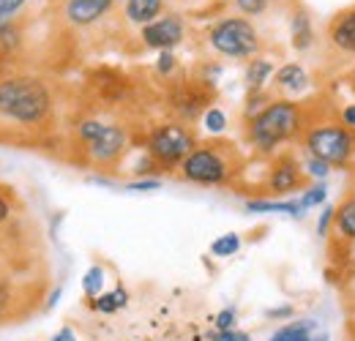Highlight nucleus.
Returning a JSON list of instances; mask_svg holds the SVG:
<instances>
[{"instance_id": "nucleus-1", "label": "nucleus", "mask_w": 355, "mask_h": 341, "mask_svg": "<svg viewBox=\"0 0 355 341\" xmlns=\"http://www.w3.org/2000/svg\"><path fill=\"white\" fill-rule=\"evenodd\" d=\"M55 112L52 87L36 74L0 77V121L14 128H42Z\"/></svg>"}, {"instance_id": "nucleus-2", "label": "nucleus", "mask_w": 355, "mask_h": 341, "mask_svg": "<svg viewBox=\"0 0 355 341\" xmlns=\"http://www.w3.org/2000/svg\"><path fill=\"white\" fill-rule=\"evenodd\" d=\"M304 126H306L304 107L287 98H276L268 101L254 118H249L246 134H249V145L260 156H273L284 142L298 137Z\"/></svg>"}, {"instance_id": "nucleus-3", "label": "nucleus", "mask_w": 355, "mask_h": 341, "mask_svg": "<svg viewBox=\"0 0 355 341\" xmlns=\"http://www.w3.org/2000/svg\"><path fill=\"white\" fill-rule=\"evenodd\" d=\"M238 150L232 148V142H205V145H197L186 161L180 164V175L183 180L189 183H197V186H222L227 180H232V175L238 172Z\"/></svg>"}, {"instance_id": "nucleus-4", "label": "nucleus", "mask_w": 355, "mask_h": 341, "mask_svg": "<svg viewBox=\"0 0 355 341\" xmlns=\"http://www.w3.org/2000/svg\"><path fill=\"white\" fill-rule=\"evenodd\" d=\"M208 44L214 52L232 60H252L260 55V33L249 17H224L211 30H208Z\"/></svg>"}, {"instance_id": "nucleus-5", "label": "nucleus", "mask_w": 355, "mask_h": 341, "mask_svg": "<svg viewBox=\"0 0 355 341\" xmlns=\"http://www.w3.org/2000/svg\"><path fill=\"white\" fill-rule=\"evenodd\" d=\"M304 150L328 167H345L355 153V131L342 123H317L304 131Z\"/></svg>"}, {"instance_id": "nucleus-6", "label": "nucleus", "mask_w": 355, "mask_h": 341, "mask_svg": "<svg viewBox=\"0 0 355 341\" xmlns=\"http://www.w3.org/2000/svg\"><path fill=\"white\" fill-rule=\"evenodd\" d=\"M77 137L85 145L90 161L96 164H115L129 145V134L121 123H104L98 118H85L77 123Z\"/></svg>"}, {"instance_id": "nucleus-7", "label": "nucleus", "mask_w": 355, "mask_h": 341, "mask_svg": "<svg viewBox=\"0 0 355 341\" xmlns=\"http://www.w3.org/2000/svg\"><path fill=\"white\" fill-rule=\"evenodd\" d=\"M197 148V139L186 123H162L148 137V156L162 170H175L186 161V156Z\"/></svg>"}, {"instance_id": "nucleus-8", "label": "nucleus", "mask_w": 355, "mask_h": 341, "mask_svg": "<svg viewBox=\"0 0 355 341\" xmlns=\"http://www.w3.org/2000/svg\"><path fill=\"white\" fill-rule=\"evenodd\" d=\"M306 172L298 164V159L293 153H282L273 159L270 170L266 177V189L270 194H290V191H304L306 189Z\"/></svg>"}, {"instance_id": "nucleus-9", "label": "nucleus", "mask_w": 355, "mask_h": 341, "mask_svg": "<svg viewBox=\"0 0 355 341\" xmlns=\"http://www.w3.org/2000/svg\"><path fill=\"white\" fill-rule=\"evenodd\" d=\"M139 36H142V44H145V46L164 52V49H173V46H178V44L183 42V36H186V22H183L180 14L170 11V14L159 17L156 22L145 25Z\"/></svg>"}, {"instance_id": "nucleus-10", "label": "nucleus", "mask_w": 355, "mask_h": 341, "mask_svg": "<svg viewBox=\"0 0 355 341\" xmlns=\"http://www.w3.org/2000/svg\"><path fill=\"white\" fill-rule=\"evenodd\" d=\"M170 107L175 110V115L183 121H197L200 115L208 112V85H197V82H183L170 93Z\"/></svg>"}, {"instance_id": "nucleus-11", "label": "nucleus", "mask_w": 355, "mask_h": 341, "mask_svg": "<svg viewBox=\"0 0 355 341\" xmlns=\"http://www.w3.org/2000/svg\"><path fill=\"white\" fill-rule=\"evenodd\" d=\"M115 0H66L63 3V17L74 28H90L98 19H104L112 11Z\"/></svg>"}, {"instance_id": "nucleus-12", "label": "nucleus", "mask_w": 355, "mask_h": 341, "mask_svg": "<svg viewBox=\"0 0 355 341\" xmlns=\"http://www.w3.org/2000/svg\"><path fill=\"white\" fill-rule=\"evenodd\" d=\"M328 36H331V44L345 49V52H353L355 55V8H347L342 11L331 28H328Z\"/></svg>"}, {"instance_id": "nucleus-13", "label": "nucleus", "mask_w": 355, "mask_h": 341, "mask_svg": "<svg viewBox=\"0 0 355 341\" xmlns=\"http://www.w3.org/2000/svg\"><path fill=\"white\" fill-rule=\"evenodd\" d=\"M123 14L132 25L145 28V25L156 22L159 17H164V0H126Z\"/></svg>"}, {"instance_id": "nucleus-14", "label": "nucleus", "mask_w": 355, "mask_h": 341, "mask_svg": "<svg viewBox=\"0 0 355 341\" xmlns=\"http://www.w3.org/2000/svg\"><path fill=\"white\" fill-rule=\"evenodd\" d=\"M273 82H276V87H282V90H287V93H301L304 87L309 85V77H306L304 66H298V63H284V66L273 74Z\"/></svg>"}, {"instance_id": "nucleus-15", "label": "nucleus", "mask_w": 355, "mask_h": 341, "mask_svg": "<svg viewBox=\"0 0 355 341\" xmlns=\"http://www.w3.org/2000/svg\"><path fill=\"white\" fill-rule=\"evenodd\" d=\"M273 63L266 60V58H252L249 60V66H246V90H249V96L252 93H263V87H266L268 80H273Z\"/></svg>"}, {"instance_id": "nucleus-16", "label": "nucleus", "mask_w": 355, "mask_h": 341, "mask_svg": "<svg viewBox=\"0 0 355 341\" xmlns=\"http://www.w3.org/2000/svg\"><path fill=\"white\" fill-rule=\"evenodd\" d=\"M317 333V322L314 320H293L284 328H279L268 341H311Z\"/></svg>"}, {"instance_id": "nucleus-17", "label": "nucleus", "mask_w": 355, "mask_h": 341, "mask_svg": "<svg viewBox=\"0 0 355 341\" xmlns=\"http://www.w3.org/2000/svg\"><path fill=\"white\" fill-rule=\"evenodd\" d=\"M290 36H293V46L298 52L309 49L314 44V28H311V19L306 11H295L293 19H290Z\"/></svg>"}, {"instance_id": "nucleus-18", "label": "nucleus", "mask_w": 355, "mask_h": 341, "mask_svg": "<svg viewBox=\"0 0 355 341\" xmlns=\"http://www.w3.org/2000/svg\"><path fill=\"white\" fill-rule=\"evenodd\" d=\"M246 211L249 213H287L290 218H304L306 211L295 202H273V200H249L246 202Z\"/></svg>"}, {"instance_id": "nucleus-19", "label": "nucleus", "mask_w": 355, "mask_h": 341, "mask_svg": "<svg viewBox=\"0 0 355 341\" xmlns=\"http://www.w3.org/2000/svg\"><path fill=\"white\" fill-rule=\"evenodd\" d=\"M336 229L345 241L355 243V194H350L339 208H336Z\"/></svg>"}, {"instance_id": "nucleus-20", "label": "nucleus", "mask_w": 355, "mask_h": 341, "mask_svg": "<svg viewBox=\"0 0 355 341\" xmlns=\"http://www.w3.org/2000/svg\"><path fill=\"white\" fill-rule=\"evenodd\" d=\"M325 200H328V186L320 180V183H311V186H306V189L301 191L298 205H301L304 211H309V208H317V205H325Z\"/></svg>"}, {"instance_id": "nucleus-21", "label": "nucleus", "mask_w": 355, "mask_h": 341, "mask_svg": "<svg viewBox=\"0 0 355 341\" xmlns=\"http://www.w3.org/2000/svg\"><path fill=\"white\" fill-rule=\"evenodd\" d=\"M238 249H241V235L238 232H227L222 238H216L214 243H211V254L214 256H232L238 254Z\"/></svg>"}, {"instance_id": "nucleus-22", "label": "nucleus", "mask_w": 355, "mask_h": 341, "mask_svg": "<svg viewBox=\"0 0 355 341\" xmlns=\"http://www.w3.org/2000/svg\"><path fill=\"white\" fill-rule=\"evenodd\" d=\"M83 290H85L88 298H98V295H101V290H104V270H101L98 265H93L88 273H85Z\"/></svg>"}, {"instance_id": "nucleus-23", "label": "nucleus", "mask_w": 355, "mask_h": 341, "mask_svg": "<svg viewBox=\"0 0 355 341\" xmlns=\"http://www.w3.org/2000/svg\"><path fill=\"white\" fill-rule=\"evenodd\" d=\"M202 126L208 128L211 134H222L227 128V115H224L219 107H211L205 115H202Z\"/></svg>"}, {"instance_id": "nucleus-24", "label": "nucleus", "mask_w": 355, "mask_h": 341, "mask_svg": "<svg viewBox=\"0 0 355 341\" xmlns=\"http://www.w3.org/2000/svg\"><path fill=\"white\" fill-rule=\"evenodd\" d=\"M270 3H273V0H235V8H238L241 14H246V17H260V14L268 11Z\"/></svg>"}, {"instance_id": "nucleus-25", "label": "nucleus", "mask_w": 355, "mask_h": 341, "mask_svg": "<svg viewBox=\"0 0 355 341\" xmlns=\"http://www.w3.org/2000/svg\"><path fill=\"white\" fill-rule=\"evenodd\" d=\"M25 6H28V0H0V25L17 19Z\"/></svg>"}, {"instance_id": "nucleus-26", "label": "nucleus", "mask_w": 355, "mask_h": 341, "mask_svg": "<svg viewBox=\"0 0 355 341\" xmlns=\"http://www.w3.org/2000/svg\"><path fill=\"white\" fill-rule=\"evenodd\" d=\"M93 308L96 311H101V314H115L118 308H121V303H118V298H115V292H101L98 298H93Z\"/></svg>"}, {"instance_id": "nucleus-27", "label": "nucleus", "mask_w": 355, "mask_h": 341, "mask_svg": "<svg viewBox=\"0 0 355 341\" xmlns=\"http://www.w3.org/2000/svg\"><path fill=\"white\" fill-rule=\"evenodd\" d=\"M178 60L175 55H173V49H164V52H159V60H156V71L162 74V77H170L173 71H175Z\"/></svg>"}, {"instance_id": "nucleus-28", "label": "nucleus", "mask_w": 355, "mask_h": 341, "mask_svg": "<svg viewBox=\"0 0 355 341\" xmlns=\"http://www.w3.org/2000/svg\"><path fill=\"white\" fill-rule=\"evenodd\" d=\"M304 172H306L309 177H317V180H325V177H328V172H331V167H328L325 161H320V159H314V156H309V159H306V164H304Z\"/></svg>"}, {"instance_id": "nucleus-29", "label": "nucleus", "mask_w": 355, "mask_h": 341, "mask_svg": "<svg viewBox=\"0 0 355 341\" xmlns=\"http://www.w3.org/2000/svg\"><path fill=\"white\" fill-rule=\"evenodd\" d=\"M334 221H336V208H334V205H322V211H320V218H317V232L325 238Z\"/></svg>"}, {"instance_id": "nucleus-30", "label": "nucleus", "mask_w": 355, "mask_h": 341, "mask_svg": "<svg viewBox=\"0 0 355 341\" xmlns=\"http://www.w3.org/2000/svg\"><path fill=\"white\" fill-rule=\"evenodd\" d=\"M216 331L224 333V331H235V308H224L216 314Z\"/></svg>"}, {"instance_id": "nucleus-31", "label": "nucleus", "mask_w": 355, "mask_h": 341, "mask_svg": "<svg viewBox=\"0 0 355 341\" xmlns=\"http://www.w3.org/2000/svg\"><path fill=\"white\" fill-rule=\"evenodd\" d=\"M126 189H129V191H156V189H162V180H156V177H150V180H137V183H129Z\"/></svg>"}, {"instance_id": "nucleus-32", "label": "nucleus", "mask_w": 355, "mask_h": 341, "mask_svg": "<svg viewBox=\"0 0 355 341\" xmlns=\"http://www.w3.org/2000/svg\"><path fill=\"white\" fill-rule=\"evenodd\" d=\"M339 123H342L345 128H350V131H355V104H347V107L342 110Z\"/></svg>"}, {"instance_id": "nucleus-33", "label": "nucleus", "mask_w": 355, "mask_h": 341, "mask_svg": "<svg viewBox=\"0 0 355 341\" xmlns=\"http://www.w3.org/2000/svg\"><path fill=\"white\" fill-rule=\"evenodd\" d=\"M214 341H252V336L241 333V331H224V333H216Z\"/></svg>"}, {"instance_id": "nucleus-34", "label": "nucleus", "mask_w": 355, "mask_h": 341, "mask_svg": "<svg viewBox=\"0 0 355 341\" xmlns=\"http://www.w3.org/2000/svg\"><path fill=\"white\" fill-rule=\"evenodd\" d=\"M8 216H11V202L6 200V194H0V224L8 221Z\"/></svg>"}, {"instance_id": "nucleus-35", "label": "nucleus", "mask_w": 355, "mask_h": 341, "mask_svg": "<svg viewBox=\"0 0 355 341\" xmlns=\"http://www.w3.org/2000/svg\"><path fill=\"white\" fill-rule=\"evenodd\" d=\"M52 341H77V336H74L71 328H60V331L52 336Z\"/></svg>"}, {"instance_id": "nucleus-36", "label": "nucleus", "mask_w": 355, "mask_h": 341, "mask_svg": "<svg viewBox=\"0 0 355 341\" xmlns=\"http://www.w3.org/2000/svg\"><path fill=\"white\" fill-rule=\"evenodd\" d=\"M268 317H293V306H279V308H270Z\"/></svg>"}, {"instance_id": "nucleus-37", "label": "nucleus", "mask_w": 355, "mask_h": 341, "mask_svg": "<svg viewBox=\"0 0 355 341\" xmlns=\"http://www.w3.org/2000/svg\"><path fill=\"white\" fill-rule=\"evenodd\" d=\"M311 341H331V336H328V333H314V339Z\"/></svg>"}, {"instance_id": "nucleus-38", "label": "nucleus", "mask_w": 355, "mask_h": 341, "mask_svg": "<svg viewBox=\"0 0 355 341\" xmlns=\"http://www.w3.org/2000/svg\"><path fill=\"white\" fill-rule=\"evenodd\" d=\"M350 341H355V322L350 325Z\"/></svg>"}]
</instances>
